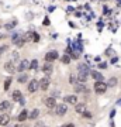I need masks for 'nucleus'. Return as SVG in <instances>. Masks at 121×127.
I'll return each instance as SVG.
<instances>
[{
	"instance_id": "1",
	"label": "nucleus",
	"mask_w": 121,
	"mask_h": 127,
	"mask_svg": "<svg viewBox=\"0 0 121 127\" xmlns=\"http://www.w3.org/2000/svg\"><path fill=\"white\" fill-rule=\"evenodd\" d=\"M51 85V79L49 76H44V78H41L40 82H38V88H40L41 91H47L48 88H49Z\"/></svg>"
},
{
	"instance_id": "2",
	"label": "nucleus",
	"mask_w": 121,
	"mask_h": 127,
	"mask_svg": "<svg viewBox=\"0 0 121 127\" xmlns=\"http://www.w3.org/2000/svg\"><path fill=\"white\" fill-rule=\"evenodd\" d=\"M106 91H107V85H106L103 81L101 82H96V83H94V92H96V93L101 95V93H104Z\"/></svg>"
},
{
	"instance_id": "3",
	"label": "nucleus",
	"mask_w": 121,
	"mask_h": 127,
	"mask_svg": "<svg viewBox=\"0 0 121 127\" xmlns=\"http://www.w3.org/2000/svg\"><path fill=\"white\" fill-rule=\"evenodd\" d=\"M27 89H28V92H30V93L37 92V91H38V81H37V79H31V81L28 82Z\"/></svg>"
},
{
	"instance_id": "4",
	"label": "nucleus",
	"mask_w": 121,
	"mask_h": 127,
	"mask_svg": "<svg viewBox=\"0 0 121 127\" xmlns=\"http://www.w3.org/2000/svg\"><path fill=\"white\" fill-rule=\"evenodd\" d=\"M66 112H68L66 104H56L55 106V113L58 114V116H65Z\"/></svg>"
},
{
	"instance_id": "5",
	"label": "nucleus",
	"mask_w": 121,
	"mask_h": 127,
	"mask_svg": "<svg viewBox=\"0 0 121 127\" xmlns=\"http://www.w3.org/2000/svg\"><path fill=\"white\" fill-rule=\"evenodd\" d=\"M45 59H47V62H54L55 59H58V52H56V51H49V52H47Z\"/></svg>"
},
{
	"instance_id": "6",
	"label": "nucleus",
	"mask_w": 121,
	"mask_h": 127,
	"mask_svg": "<svg viewBox=\"0 0 121 127\" xmlns=\"http://www.w3.org/2000/svg\"><path fill=\"white\" fill-rule=\"evenodd\" d=\"M45 106H47L48 109H54L55 106H56V99H55L54 96L47 97V99H45Z\"/></svg>"
},
{
	"instance_id": "7",
	"label": "nucleus",
	"mask_w": 121,
	"mask_h": 127,
	"mask_svg": "<svg viewBox=\"0 0 121 127\" xmlns=\"http://www.w3.org/2000/svg\"><path fill=\"white\" fill-rule=\"evenodd\" d=\"M28 68H30V62H28L27 59H23L21 62H20V65H18L16 69H17L18 72H21V73H23L24 71H25V69H28Z\"/></svg>"
},
{
	"instance_id": "8",
	"label": "nucleus",
	"mask_w": 121,
	"mask_h": 127,
	"mask_svg": "<svg viewBox=\"0 0 121 127\" xmlns=\"http://www.w3.org/2000/svg\"><path fill=\"white\" fill-rule=\"evenodd\" d=\"M52 71H54V66H52V64H51V62L44 64V66H42V72L45 73V76L51 75V73H52Z\"/></svg>"
},
{
	"instance_id": "9",
	"label": "nucleus",
	"mask_w": 121,
	"mask_h": 127,
	"mask_svg": "<svg viewBox=\"0 0 121 127\" xmlns=\"http://www.w3.org/2000/svg\"><path fill=\"white\" fill-rule=\"evenodd\" d=\"M65 103L77 104V96L76 95H68V96H65Z\"/></svg>"
},
{
	"instance_id": "10",
	"label": "nucleus",
	"mask_w": 121,
	"mask_h": 127,
	"mask_svg": "<svg viewBox=\"0 0 121 127\" xmlns=\"http://www.w3.org/2000/svg\"><path fill=\"white\" fill-rule=\"evenodd\" d=\"M4 71L9 73H14L16 72V65H14L13 62H4Z\"/></svg>"
},
{
	"instance_id": "11",
	"label": "nucleus",
	"mask_w": 121,
	"mask_h": 127,
	"mask_svg": "<svg viewBox=\"0 0 121 127\" xmlns=\"http://www.w3.org/2000/svg\"><path fill=\"white\" fill-rule=\"evenodd\" d=\"M10 122L9 114H0V126H7Z\"/></svg>"
},
{
	"instance_id": "12",
	"label": "nucleus",
	"mask_w": 121,
	"mask_h": 127,
	"mask_svg": "<svg viewBox=\"0 0 121 127\" xmlns=\"http://www.w3.org/2000/svg\"><path fill=\"white\" fill-rule=\"evenodd\" d=\"M87 78H89V75H87V72H79V75L76 76V79L80 83H86V81H87Z\"/></svg>"
},
{
	"instance_id": "13",
	"label": "nucleus",
	"mask_w": 121,
	"mask_h": 127,
	"mask_svg": "<svg viewBox=\"0 0 121 127\" xmlns=\"http://www.w3.org/2000/svg\"><path fill=\"white\" fill-rule=\"evenodd\" d=\"M75 91H76L77 93H83V92H85V93H87V92H89L85 83H79V85H76V86H75Z\"/></svg>"
},
{
	"instance_id": "14",
	"label": "nucleus",
	"mask_w": 121,
	"mask_h": 127,
	"mask_svg": "<svg viewBox=\"0 0 121 127\" xmlns=\"http://www.w3.org/2000/svg\"><path fill=\"white\" fill-rule=\"evenodd\" d=\"M10 107H11V103H10L9 100H4V102L0 103V112H6V110H9Z\"/></svg>"
},
{
	"instance_id": "15",
	"label": "nucleus",
	"mask_w": 121,
	"mask_h": 127,
	"mask_svg": "<svg viewBox=\"0 0 121 127\" xmlns=\"http://www.w3.org/2000/svg\"><path fill=\"white\" fill-rule=\"evenodd\" d=\"M24 41H25L24 38H21V37H18V35H14L13 37V42L17 47H23V45H24Z\"/></svg>"
},
{
	"instance_id": "16",
	"label": "nucleus",
	"mask_w": 121,
	"mask_h": 127,
	"mask_svg": "<svg viewBox=\"0 0 121 127\" xmlns=\"http://www.w3.org/2000/svg\"><path fill=\"white\" fill-rule=\"evenodd\" d=\"M92 78H93L96 82H101V81H103V75H101L100 72H96V71L92 72Z\"/></svg>"
},
{
	"instance_id": "17",
	"label": "nucleus",
	"mask_w": 121,
	"mask_h": 127,
	"mask_svg": "<svg viewBox=\"0 0 121 127\" xmlns=\"http://www.w3.org/2000/svg\"><path fill=\"white\" fill-rule=\"evenodd\" d=\"M28 119V112L25 109L23 110L21 113L18 114V122H25V120H27Z\"/></svg>"
},
{
	"instance_id": "18",
	"label": "nucleus",
	"mask_w": 121,
	"mask_h": 127,
	"mask_svg": "<svg viewBox=\"0 0 121 127\" xmlns=\"http://www.w3.org/2000/svg\"><path fill=\"white\" fill-rule=\"evenodd\" d=\"M38 116H40V110L38 109H34L31 113H28V119H30V120H35Z\"/></svg>"
},
{
	"instance_id": "19",
	"label": "nucleus",
	"mask_w": 121,
	"mask_h": 127,
	"mask_svg": "<svg viewBox=\"0 0 121 127\" xmlns=\"http://www.w3.org/2000/svg\"><path fill=\"white\" fill-rule=\"evenodd\" d=\"M17 81L20 82V83H25V82L28 81V75H27V73H24V72H23L21 75H20V76L17 78Z\"/></svg>"
},
{
	"instance_id": "20",
	"label": "nucleus",
	"mask_w": 121,
	"mask_h": 127,
	"mask_svg": "<svg viewBox=\"0 0 121 127\" xmlns=\"http://www.w3.org/2000/svg\"><path fill=\"white\" fill-rule=\"evenodd\" d=\"M106 85H107V88H114V86H117V78H110Z\"/></svg>"
},
{
	"instance_id": "21",
	"label": "nucleus",
	"mask_w": 121,
	"mask_h": 127,
	"mask_svg": "<svg viewBox=\"0 0 121 127\" xmlns=\"http://www.w3.org/2000/svg\"><path fill=\"white\" fill-rule=\"evenodd\" d=\"M77 112V113H80V114H83L86 112V106L83 103H80V104H76V109H75Z\"/></svg>"
},
{
	"instance_id": "22",
	"label": "nucleus",
	"mask_w": 121,
	"mask_h": 127,
	"mask_svg": "<svg viewBox=\"0 0 121 127\" xmlns=\"http://www.w3.org/2000/svg\"><path fill=\"white\" fill-rule=\"evenodd\" d=\"M11 96H13V99L16 100V102H20V100H21V97H23V96H21V92H20V91H14Z\"/></svg>"
},
{
	"instance_id": "23",
	"label": "nucleus",
	"mask_w": 121,
	"mask_h": 127,
	"mask_svg": "<svg viewBox=\"0 0 121 127\" xmlns=\"http://www.w3.org/2000/svg\"><path fill=\"white\" fill-rule=\"evenodd\" d=\"M16 26H17V21H11V23H7V24H6L4 28H6V30H11V28H14Z\"/></svg>"
},
{
	"instance_id": "24",
	"label": "nucleus",
	"mask_w": 121,
	"mask_h": 127,
	"mask_svg": "<svg viewBox=\"0 0 121 127\" xmlns=\"http://www.w3.org/2000/svg\"><path fill=\"white\" fill-rule=\"evenodd\" d=\"M10 83H11V78H7L4 81V85H3V88H4V91H7L10 88Z\"/></svg>"
},
{
	"instance_id": "25",
	"label": "nucleus",
	"mask_w": 121,
	"mask_h": 127,
	"mask_svg": "<svg viewBox=\"0 0 121 127\" xmlns=\"http://www.w3.org/2000/svg\"><path fill=\"white\" fill-rule=\"evenodd\" d=\"M61 61H62L63 64H71V57H69V55H63L62 58H61Z\"/></svg>"
},
{
	"instance_id": "26",
	"label": "nucleus",
	"mask_w": 121,
	"mask_h": 127,
	"mask_svg": "<svg viewBox=\"0 0 121 127\" xmlns=\"http://www.w3.org/2000/svg\"><path fill=\"white\" fill-rule=\"evenodd\" d=\"M30 68H31V69H37V68H38V61H37V59H34V61L30 62Z\"/></svg>"
},
{
	"instance_id": "27",
	"label": "nucleus",
	"mask_w": 121,
	"mask_h": 127,
	"mask_svg": "<svg viewBox=\"0 0 121 127\" xmlns=\"http://www.w3.org/2000/svg\"><path fill=\"white\" fill-rule=\"evenodd\" d=\"M32 41H34V42H38V41H40V35H38V34H37V32H32Z\"/></svg>"
},
{
	"instance_id": "28",
	"label": "nucleus",
	"mask_w": 121,
	"mask_h": 127,
	"mask_svg": "<svg viewBox=\"0 0 121 127\" xmlns=\"http://www.w3.org/2000/svg\"><path fill=\"white\" fill-rule=\"evenodd\" d=\"M7 50V45H0V55L3 54V51Z\"/></svg>"
},
{
	"instance_id": "29",
	"label": "nucleus",
	"mask_w": 121,
	"mask_h": 127,
	"mask_svg": "<svg viewBox=\"0 0 121 127\" xmlns=\"http://www.w3.org/2000/svg\"><path fill=\"white\" fill-rule=\"evenodd\" d=\"M99 66H100L101 69H104L106 66H107V64H106V62H100V65H99Z\"/></svg>"
},
{
	"instance_id": "30",
	"label": "nucleus",
	"mask_w": 121,
	"mask_h": 127,
	"mask_svg": "<svg viewBox=\"0 0 121 127\" xmlns=\"http://www.w3.org/2000/svg\"><path fill=\"white\" fill-rule=\"evenodd\" d=\"M69 82H71V83H75V82H76V78H75V76H71V78H69Z\"/></svg>"
},
{
	"instance_id": "31",
	"label": "nucleus",
	"mask_w": 121,
	"mask_h": 127,
	"mask_svg": "<svg viewBox=\"0 0 121 127\" xmlns=\"http://www.w3.org/2000/svg\"><path fill=\"white\" fill-rule=\"evenodd\" d=\"M83 116H85V117H92V114H90V113H87V112H85V113H83Z\"/></svg>"
},
{
	"instance_id": "32",
	"label": "nucleus",
	"mask_w": 121,
	"mask_h": 127,
	"mask_svg": "<svg viewBox=\"0 0 121 127\" xmlns=\"http://www.w3.org/2000/svg\"><path fill=\"white\" fill-rule=\"evenodd\" d=\"M13 58L14 59H18V54H17V52H14V54H13Z\"/></svg>"
},
{
	"instance_id": "33",
	"label": "nucleus",
	"mask_w": 121,
	"mask_h": 127,
	"mask_svg": "<svg viewBox=\"0 0 121 127\" xmlns=\"http://www.w3.org/2000/svg\"><path fill=\"white\" fill-rule=\"evenodd\" d=\"M63 127H75V126H73L72 123H69V124H66V126H63Z\"/></svg>"
},
{
	"instance_id": "34",
	"label": "nucleus",
	"mask_w": 121,
	"mask_h": 127,
	"mask_svg": "<svg viewBox=\"0 0 121 127\" xmlns=\"http://www.w3.org/2000/svg\"><path fill=\"white\" fill-rule=\"evenodd\" d=\"M117 104H118V106H121V99H120V100H117Z\"/></svg>"
},
{
	"instance_id": "35",
	"label": "nucleus",
	"mask_w": 121,
	"mask_h": 127,
	"mask_svg": "<svg viewBox=\"0 0 121 127\" xmlns=\"http://www.w3.org/2000/svg\"><path fill=\"white\" fill-rule=\"evenodd\" d=\"M9 127H18L17 124H13V126H9Z\"/></svg>"
},
{
	"instance_id": "36",
	"label": "nucleus",
	"mask_w": 121,
	"mask_h": 127,
	"mask_svg": "<svg viewBox=\"0 0 121 127\" xmlns=\"http://www.w3.org/2000/svg\"><path fill=\"white\" fill-rule=\"evenodd\" d=\"M0 40H1V34H0Z\"/></svg>"
},
{
	"instance_id": "37",
	"label": "nucleus",
	"mask_w": 121,
	"mask_h": 127,
	"mask_svg": "<svg viewBox=\"0 0 121 127\" xmlns=\"http://www.w3.org/2000/svg\"><path fill=\"white\" fill-rule=\"evenodd\" d=\"M42 127H45V126H42Z\"/></svg>"
}]
</instances>
